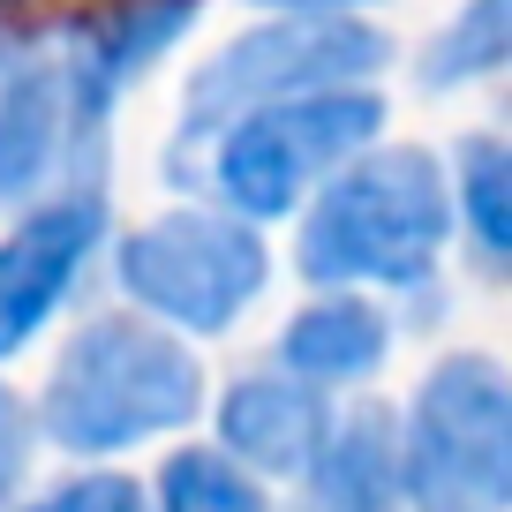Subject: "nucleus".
I'll use <instances>...</instances> for the list:
<instances>
[{
	"mask_svg": "<svg viewBox=\"0 0 512 512\" xmlns=\"http://www.w3.org/2000/svg\"><path fill=\"white\" fill-rule=\"evenodd\" d=\"M31 452H38V415L0 384V512L16 505V490L31 482Z\"/></svg>",
	"mask_w": 512,
	"mask_h": 512,
	"instance_id": "f3484780",
	"label": "nucleus"
},
{
	"mask_svg": "<svg viewBox=\"0 0 512 512\" xmlns=\"http://www.w3.org/2000/svg\"><path fill=\"white\" fill-rule=\"evenodd\" d=\"M302 482L317 512H400V415L392 407L332 415Z\"/></svg>",
	"mask_w": 512,
	"mask_h": 512,
	"instance_id": "9b49d317",
	"label": "nucleus"
},
{
	"mask_svg": "<svg viewBox=\"0 0 512 512\" xmlns=\"http://www.w3.org/2000/svg\"><path fill=\"white\" fill-rule=\"evenodd\" d=\"M452 219H467L475 256L497 272L505 249H512V166H505V144H490V136H467L460 144V166H452Z\"/></svg>",
	"mask_w": 512,
	"mask_h": 512,
	"instance_id": "ddd939ff",
	"label": "nucleus"
},
{
	"mask_svg": "<svg viewBox=\"0 0 512 512\" xmlns=\"http://www.w3.org/2000/svg\"><path fill=\"white\" fill-rule=\"evenodd\" d=\"M256 8H287V16H339L354 0H256Z\"/></svg>",
	"mask_w": 512,
	"mask_h": 512,
	"instance_id": "a211bd4d",
	"label": "nucleus"
},
{
	"mask_svg": "<svg viewBox=\"0 0 512 512\" xmlns=\"http://www.w3.org/2000/svg\"><path fill=\"white\" fill-rule=\"evenodd\" d=\"M512 53V0H467V16L437 31V46L422 53V83L445 91V83H467V76H490L505 68Z\"/></svg>",
	"mask_w": 512,
	"mask_h": 512,
	"instance_id": "2eb2a0df",
	"label": "nucleus"
},
{
	"mask_svg": "<svg viewBox=\"0 0 512 512\" xmlns=\"http://www.w3.org/2000/svg\"><path fill=\"white\" fill-rule=\"evenodd\" d=\"M400 497L415 512L512 505V384L490 354H452L400 422Z\"/></svg>",
	"mask_w": 512,
	"mask_h": 512,
	"instance_id": "7ed1b4c3",
	"label": "nucleus"
},
{
	"mask_svg": "<svg viewBox=\"0 0 512 512\" xmlns=\"http://www.w3.org/2000/svg\"><path fill=\"white\" fill-rule=\"evenodd\" d=\"M377 128H384V98L369 83H324L302 98H272V106H249L241 121L211 136V181H219L226 211H241V219H287Z\"/></svg>",
	"mask_w": 512,
	"mask_h": 512,
	"instance_id": "20e7f679",
	"label": "nucleus"
},
{
	"mask_svg": "<svg viewBox=\"0 0 512 512\" xmlns=\"http://www.w3.org/2000/svg\"><path fill=\"white\" fill-rule=\"evenodd\" d=\"M196 8H204V0H113V8H98V16L76 31V46L61 53L76 106L91 113V121H106L113 98L196 23Z\"/></svg>",
	"mask_w": 512,
	"mask_h": 512,
	"instance_id": "9d476101",
	"label": "nucleus"
},
{
	"mask_svg": "<svg viewBox=\"0 0 512 512\" xmlns=\"http://www.w3.org/2000/svg\"><path fill=\"white\" fill-rule=\"evenodd\" d=\"M8 46H16V38H8V31H0V53H8Z\"/></svg>",
	"mask_w": 512,
	"mask_h": 512,
	"instance_id": "6ab92c4d",
	"label": "nucleus"
},
{
	"mask_svg": "<svg viewBox=\"0 0 512 512\" xmlns=\"http://www.w3.org/2000/svg\"><path fill=\"white\" fill-rule=\"evenodd\" d=\"M159 512H272V497L219 445H189L159 467Z\"/></svg>",
	"mask_w": 512,
	"mask_h": 512,
	"instance_id": "4468645a",
	"label": "nucleus"
},
{
	"mask_svg": "<svg viewBox=\"0 0 512 512\" xmlns=\"http://www.w3.org/2000/svg\"><path fill=\"white\" fill-rule=\"evenodd\" d=\"M98 136V121L76 106L61 61H16L0 76V204L31 196L68 151Z\"/></svg>",
	"mask_w": 512,
	"mask_h": 512,
	"instance_id": "1a4fd4ad",
	"label": "nucleus"
},
{
	"mask_svg": "<svg viewBox=\"0 0 512 512\" xmlns=\"http://www.w3.org/2000/svg\"><path fill=\"white\" fill-rule=\"evenodd\" d=\"M377 68H384V38L347 16H294V23L234 38L226 53H211L196 68L189 106H181V136H174V166L196 144H211L226 121H241L249 106L302 98V91H324V83H362Z\"/></svg>",
	"mask_w": 512,
	"mask_h": 512,
	"instance_id": "39448f33",
	"label": "nucleus"
},
{
	"mask_svg": "<svg viewBox=\"0 0 512 512\" xmlns=\"http://www.w3.org/2000/svg\"><path fill=\"white\" fill-rule=\"evenodd\" d=\"M324 422H332V400L317 384L287 377V369H256V377H234L219 400V452L241 460L256 482H302L309 452H317Z\"/></svg>",
	"mask_w": 512,
	"mask_h": 512,
	"instance_id": "6e6552de",
	"label": "nucleus"
},
{
	"mask_svg": "<svg viewBox=\"0 0 512 512\" xmlns=\"http://www.w3.org/2000/svg\"><path fill=\"white\" fill-rule=\"evenodd\" d=\"M264 279L272 256L241 211H166L121 241V287L181 332H226Z\"/></svg>",
	"mask_w": 512,
	"mask_h": 512,
	"instance_id": "423d86ee",
	"label": "nucleus"
},
{
	"mask_svg": "<svg viewBox=\"0 0 512 512\" xmlns=\"http://www.w3.org/2000/svg\"><path fill=\"white\" fill-rule=\"evenodd\" d=\"M98 234H106V204L91 189H76L61 204L31 211L16 234L0 241V362L16 347H31V332L68 302V287L91 264Z\"/></svg>",
	"mask_w": 512,
	"mask_h": 512,
	"instance_id": "0eeeda50",
	"label": "nucleus"
},
{
	"mask_svg": "<svg viewBox=\"0 0 512 512\" xmlns=\"http://www.w3.org/2000/svg\"><path fill=\"white\" fill-rule=\"evenodd\" d=\"M392 354V324L377 302H362L354 287H324V302H309L302 317L279 332V369L317 392L377 377V362Z\"/></svg>",
	"mask_w": 512,
	"mask_h": 512,
	"instance_id": "f8f14e48",
	"label": "nucleus"
},
{
	"mask_svg": "<svg viewBox=\"0 0 512 512\" xmlns=\"http://www.w3.org/2000/svg\"><path fill=\"white\" fill-rule=\"evenodd\" d=\"M23 512H151V497H144L136 475H106V467H91V475L53 482V490L31 497Z\"/></svg>",
	"mask_w": 512,
	"mask_h": 512,
	"instance_id": "dca6fc26",
	"label": "nucleus"
},
{
	"mask_svg": "<svg viewBox=\"0 0 512 512\" xmlns=\"http://www.w3.org/2000/svg\"><path fill=\"white\" fill-rule=\"evenodd\" d=\"M452 241V174L430 151H369L317 181L302 219L309 287H422Z\"/></svg>",
	"mask_w": 512,
	"mask_h": 512,
	"instance_id": "f03ea898",
	"label": "nucleus"
},
{
	"mask_svg": "<svg viewBox=\"0 0 512 512\" xmlns=\"http://www.w3.org/2000/svg\"><path fill=\"white\" fill-rule=\"evenodd\" d=\"M196 407H204V369L159 317H91L38 392V430L76 460H106L166 430H189Z\"/></svg>",
	"mask_w": 512,
	"mask_h": 512,
	"instance_id": "f257e3e1",
	"label": "nucleus"
}]
</instances>
